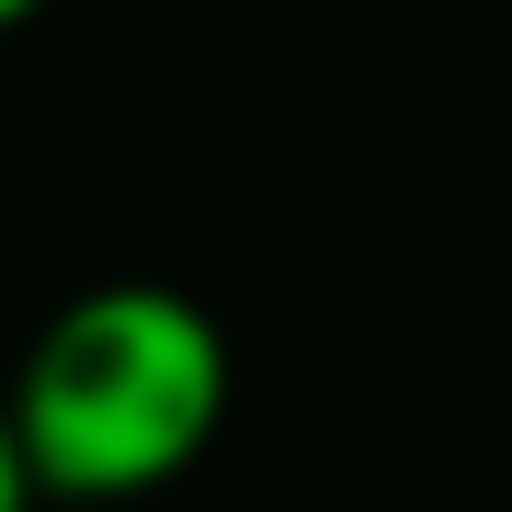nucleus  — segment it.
I'll return each mask as SVG.
<instances>
[{
  "label": "nucleus",
  "instance_id": "obj_3",
  "mask_svg": "<svg viewBox=\"0 0 512 512\" xmlns=\"http://www.w3.org/2000/svg\"><path fill=\"white\" fill-rule=\"evenodd\" d=\"M32 11H43V0H0V32H22V22H32Z\"/></svg>",
  "mask_w": 512,
  "mask_h": 512
},
{
  "label": "nucleus",
  "instance_id": "obj_1",
  "mask_svg": "<svg viewBox=\"0 0 512 512\" xmlns=\"http://www.w3.org/2000/svg\"><path fill=\"white\" fill-rule=\"evenodd\" d=\"M43 502H139L224 438L235 352L214 310L160 278L75 288L0 384Z\"/></svg>",
  "mask_w": 512,
  "mask_h": 512
},
{
  "label": "nucleus",
  "instance_id": "obj_2",
  "mask_svg": "<svg viewBox=\"0 0 512 512\" xmlns=\"http://www.w3.org/2000/svg\"><path fill=\"white\" fill-rule=\"evenodd\" d=\"M32 502H43V480H32L22 427H11V395H0V512H32Z\"/></svg>",
  "mask_w": 512,
  "mask_h": 512
}]
</instances>
